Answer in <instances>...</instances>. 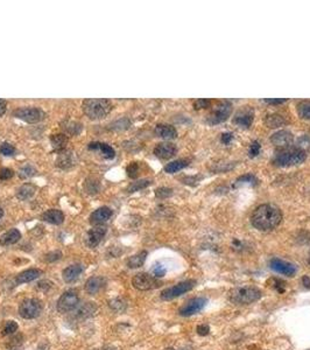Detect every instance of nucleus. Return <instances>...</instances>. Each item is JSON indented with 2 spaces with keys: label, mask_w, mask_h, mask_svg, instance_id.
Masks as SVG:
<instances>
[{
  "label": "nucleus",
  "mask_w": 310,
  "mask_h": 350,
  "mask_svg": "<svg viewBox=\"0 0 310 350\" xmlns=\"http://www.w3.org/2000/svg\"><path fill=\"white\" fill-rule=\"evenodd\" d=\"M13 116L18 119H21V120L30 122V124H35V122H41L46 117V114L40 108L24 106L14 110Z\"/></svg>",
  "instance_id": "5"
},
{
  "label": "nucleus",
  "mask_w": 310,
  "mask_h": 350,
  "mask_svg": "<svg viewBox=\"0 0 310 350\" xmlns=\"http://www.w3.org/2000/svg\"><path fill=\"white\" fill-rule=\"evenodd\" d=\"M132 285L134 288L139 290H150L158 288L162 285V282L154 276H150L148 273H139L134 276L132 279Z\"/></svg>",
  "instance_id": "9"
},
{
  "label": "nucleus",
  "mask_w": 310,
  "mask_h": 350,
  "mask_svg": "<svg viewBox=\"0 0 310 350\" xmlns=\"http://www.w3.org/2000/svg\"><path fill=\"white\" fill-rule=\"evenodd\" d=\"M68 136L64 133H56V134H52L50 136V144L52 146V148L58 150V152H62V150H66V146L68 145Z\"/></svg>",
  "instance_id": "28"
},
{
  "label": "nucleus",
  "mask_w": 310,
  "mask_h": 350,
  "mask_svg": "<svg viewBox=\"0 0 310 350\" xmlns=\"http://www.w3.org/2000/svg\"><path fill=\"white\" fill-rule=\"evenodd\" d=\"M231 112H232V105L230 102L228 100L220 102V103L214 108V110L211 111L209 117H208V122L212 125L223 122L230 117Z\"/></svg>",
  "instance_id": "7"
},
{
  "label": "nucleus",
  "mask_w": 310,
  "mask_h": 350,
  "mask_svg": "<svg viewBox=\"0 0 310 350\" xmlns=\"http://www.w3.org/2000/svg\"><path fill=\"white\" fill-rule=\"evenodd\" d=\"M232 139H234V133H231V132H228V133H223L222 134V142L223 144H230L232 142Z\"/></svg>",
  "instance_id": "51"
},
{
  "label": "nucleus",
  "mask_w": 310,
  "mask_h": 350,
  "mask_svg": "<svg viewBox=\"0 0 310 350\" xmlns=\"http://www.w3.org/2000/svg\"><path fill=\"white\" fill-rule=\"evenodd\" d=\"M77 161H78V159H77L75 152L64 150L58 153V159H56V166L61 168V170H70V168L76 166Z\"/></svg>",
  "instance_id": "12"
},
{
  "label": "nucleus",
  "mask_w": 310,
  "mask_h": 350,
  "mask_svg": "<svg viewBox=\"0 0 310 350\" xmlns=\"http://www.w3.org/2000/svg\"><path fill=\"white\" fill-rule=\"evenodd\" d=\"M298 112L301 118L310 120V102H301L298 105Z\"/></svg>",
  "instance_id": "36"
},
{
  "label": "nucleus",
  "mask_w": 310,
  "mask_h": 350,
  "mask_svg": "<svg viewBox=\"0 0 310 350\" xmlns=\"http://www.w3.org/2000/svg\"><path fill=\"white\" fill-rule=\"evenodd\" d=\"M114 212L108 206H100L90 215V223L94 226H102L111 218Z\"/></svg>",
  "instance_id": "17"
},
{
  "label": "nucleus",
  "mask_w": 310,
  "mask_h": 350,
  "mask_svg": "<svg viewBox=\"0 0 310 350\" xmlns=\"http://www.w3.org/2000/svg\"><path fill=\"white\" fill-rule=\"evenodd\" d=\"M36 189V186H34L33 184H24L16 190V198H19L20 201H26V200L33 198Z\"/></svg>",
  "instance_id": "26"
},
{
  "label": "nucleus",
  "mask_w": 310,
  "mask_h": 350,
  "mask_svg": "<svg viewBox=\"0 0 310 350\" xmlns=\"http://www.w3.org/2000/svg\"><path fill=\"white\" fill-rule=\"evenodd\" d=\"M210 103H211L210 100H197L194 102V108L198 110V108H208L210 105Z\"/></svg>",
  "instance_id": "47"
},
{
  "label": "nucleus",
  "mask_w": 310,
  "mask_h": 350,
  "mask_svg": "<svg viewBox=\"0 0 310 350\" xmlns=\"http://www.w3.org/2000/svg\"><path fill=\"white\" fill-rule=\"evenodd\" d=\"M41 220L47 223L60 226V224L64 222V214L58 209H49V210H46L44 212H42Z\"/></svg>",
  "instance_id": "19"
},
{
  "label": "nucleus",
  "mask_w": 310,
  "mask_h": 350,
  "mask_svg": "<svg viewBox=\"0 0 310 350\" xmlns=\"http://www.w3.org/2000/svg\"><path fill=\"white\" fill-rule=\"evenodd\" d=\"M298 144H300V145H302V147H304V146H310V138H309V136H307V142H306V139H304V138H300V139H298Z\"/></svg>",
  "instance_id": "53"
},
{
  "label": "nucleus",
  "mask_w": 310,
  "mask_h": 350,
  "mask_svg": "<svg viewBox=\"0 0 310 350\" xmlns=\"http://www.w3.org/2000/svg\"><path fill=\"white\" fill-rule=\"evenodd\" d=\"M308 262L310 264V256H309V260H308Z\"/></svg>",
  "instance_id": "58"
},
{
  "label": "nucleus",
  "mask_w": 310,
  "mask_h": 350,
  "mask_svg": "<svg viewBox=\"0 0 310 350\" xmlns=\"http://www.w3.org/2000/svg\"><path fill=\"white\" fill-rule=\"evenodd\" d=\"M126 172H128V175L130 178H136L139 174V162H131L126 168Z\"/></svg>",
  "instance_id": "40"
},
{
  "label": "nucleus",
  "mask_w": 310,
  "mask_h": 350,
  "mask_svg": "<svg viewBox=\"0 0 310 350\" xmlns=\"http://www.w3.org/2000/svg\"><path fill=\"white\" fill-rule=\"evenodd\" d=\"M2 216H4V210H2V206H0V218H2Z\"/></svg>",
  "instance_id": "56"
},
{
  "label": "nucleus",
  "mask_w": 310,
  "mask_h": 350,
  "mask_svg": "<svg viewBox=\"0 0 310 350\" xmlns=\"http://www.w3.org/2000/svg\"><path fill=\"white\" fill-rule=\"evenodd\" d=\"M80 302V296L75 290H66L60 296L58 301V310L60 313H69L75 310Z\"/></svg>",
  "instance_id": "10"
},
{
  "label": "nucleus",
  "mask_w": 310,
  "mask_h": 350,
  "mask_svg": "<svg viewBox=\"0 0 310 350\" xmlns=\"http://www.w3.org/2000/svg\"><path fill=\"white\" fill-rule=\"evenodd\" d=\"M248 153H250V156L251 158H254V156H258V154L260 153V144L258 142H253L251 144V146H250Z\"/></svg>",
  "instance_id": "45"
},
{
  "label": "nucleus",
  "mask_w": 310,
  "mask_h": 350,
  "mask_svg": "<svg viewBox=\"0 0 310 350\" xmlns=\"http://www.w3.org/2000/svg\"><path fill=\"white\" fill-rule=\"evenodd\" d=\"M110 307L117 313H122L126 310V304L122 299H114L110 301Z\"/></svg>",
  "instance_id": "39"
},
{
  "label": "nucleus",
  "mask_w": 310,
  "mask_h": 350,
  "mask_svg": "<svg viewBox=\"0 0 310 350\" xmlns=\"http://www.w3.org/2000/svg\"><path fill=\"white\" fill-rule=\"evenodd\" d=\"M256 181V178L254 175H252V174L242 175V176H240L237 180V182H239V184H242V182H250V184H254Z\"/></svg>",
  "instance_id": "48"
},
{
  "label": "nucleus",
  "mask_w": 310,
  "mask_h": 350,
  "mask_svg": "<svg viewBox=\"0 0 310 350\" xmlns=\"http://www.w3.org/2000/svg\"><path fill=\"white\" fill-rule=\"evenodd\" d=\"M0 153L6 156H14V153H16V147L10 145V142H2V145H0Z\"/></svg>",
  "instance_id": "38"
},
{
  "label": "nucleus",
  "mask_w": 310,
  "mask_h": 350,
  "mask_svg": "<svg viewBox=\"0 0 310 350\" xmlns=\"http://www.w3.org/2000/svg\"><path fill=\"white\" fill-rule=\"evenodd\" d=\"M270 268L276 272L280 273V274L287 276H293L295 273H296V268H295L293 264L279 258H273L272 260H270Z\"/></svg>",
  "instance_id": "15"
},
{
  "label": "nucleus",
  "mask_w": 310,
  "mask_h": 350,
  "mask_svg": "<svg viewBox=\"0 0 310 350\" xmlns=\"http://www.w3.org/2000/svg\"><path fill=\"white\" fill-rule=\"evenodd\" d=\"M188 164H189V161L186 160V159L175 160V161H172V162L166 164L164 170L169 174H172V173H176V172L183 170V168L188 166Z\"/></svg>",
  "instance_id": "32"
},
{
  "label": "nucleus",
  "mask_w": 310,
  "mask_h": 350,
  "mask_svg": "<svg viewBox=\"0 0 310 350\" xmlns=\"http://www.w3.org/2000/svg\"><path fill=\"white\" fill-rule=\"evenodd\" d=\"M152 272L155 278H160V276H164L166 274V268L161 264H156L154 265Z\"/></svg>",
  "instance_id": "44"
},
{
  "label": "nucleus",
  "mask_w": 310,
  "mask_h": 350,
  "mask_svg": "<svg viewBox=\"0 0 310 350\" xmlns=\"http://www.w3.org/2000/svg\"><path fill=\"white\" fill-rule=\"evenodd\" d=\"M286 124H287V120L281 114H268L265 118V125L270 128H276Z\"/></svg>",
  "instance_id": "30"
},
{
  "label": "nucleus",
  "mask_w": 310,
  "mask_h": 350,
  "mask_svg": "<svg viewBox=\"0 0 310 350\" xmlns=\"http://www.w3.org/2000/svg\"><path fill=\"white\" fill-rule=\"evenodd\" d=\"M20 238L21 232L18 229H16V228H13V229H10L8 231H6L5 234H2V237H0V244L4 245V246L16 244L20 240Z\"/></svg>",
  "instance_id": "24"
},
{
  "label": "nucleus",
  "mask_w": 310,
  "mask_h": 350,
  "mask_svg": "<svg viewBox=\"0 0 310 350\" xmlns=\"http://www.w3.org/2000/svg\"><path fill=\"white\" fill-rule=\"evenodd\" d=\"M150 184H152V180H150V178H142V180L132 182V184L128 187V192H134L142 190V189L148 187Z\"/></svg>",
  "instance_id": "34"
},
{
  "label": "nucleus",
  "mask_w": 310,
  "mask_h": 350,
  "mask_svg": "<svg viewBox=\"0 0 310 350\" xmlns=\"http://www.w3.org/2000/svg\"><path fill=\"white\" fill-rule=\"evenodd\" d=\"M42 310H44V304H42L41 300L32 298V299L24 300L20 304L19 314L21 318L30 320V318H38L42 313Z\"/></svg>",
  "instance_id": "6"
},
{
  "label": "nucleus",
  "mask_w": 310,
  "mask_h": 350,
  "mask_svg": "<svg viewBox=\"0 0 310 350\" xmlns=\"http://www.w3.org/2000/svg\"><path fill=\"white\" fill-rule=\"evenodd\" d=\"M52 286V282H49V280H42V282L38 284V288L44 290H48Z\"/></svg>",
  "instance_id": "49"
},
{
  "label": "nucleus",
  "mask_w": 310,
  "mask_h": 350,
  "mask_svg": "<svg viewBox=\"0 0 310 350\" xmlns=\"http://www.w3.org/2000/svg\"><path fill=\"white\" fill-rule=\"evenodd\" d=\"M166 350H175V349H172V348H168V349H166Z\"/></svg>",
  "instance_id": "57"
},
{
  "label": "nucleus",
  "mask_w": 310,
  "mask_h": 350,
  "mask_svg": "<svg viewBox=\"0 0 310 350\" xmlns=\"http://www.w3.org/2000/svg\"><path fill=\"white\" fill-rule=\"evenodd\" d=\"M104 285V279L100 278V276H91L86 280V290L91 296L94 294H97L100 292L102 287Z\"/></svg>",
  "instance_id": "27"
},
{
  "label": "nucleus",
  "mask_w": 310,
  "mask_h": 350,
  "mask_svg": "<svg viewBox=\"0 0 310 350\" xmlns=\"http://www.w3.org/2000/svg\"><path fill=\"white\" fill-rule=\"evenodd\" d=\"M42 274V271L38 268H28L26 271H22L19 274L16 276V282L18 285H21V284H26V282H33V280L38 279V276Z\"/></svg>",
  "instance_id": "22"
},
{
  "label": "nucleus",
  "mask_w": 310,
  "mask_h": 350,
  "mask_svg": "<svg viewBox=\"0 0 310 350\" xmlns=\"http://www.w3.org/2000/svg\"><path fill=\"white\" fill-rule=\"evenodd\" d=\"M62 254L60 251H54V252H49L48 254H46V260L47 262H56L58 259H61Z\"/></svg>",
  "instance_id": "46"
},
{
  "label": "nucleus",
  "mask_w": 310,
  "mask_h": 350,
  "mask_svg": "<svg viewBox=\"0 0 310 350\" xmlns=\"http://www.w3.org/2000/svg\"><path fill=\"white\" fill-rule=\"evenodd\" d=\"M178 152V147H176L172 142H160L155 146L154 154L158 159L162 160H168L172 158Z\"/></svg>",
  "instance_id": "16"
},
{
  "label": "nucleus",
  "mask_w": 310,
  "mask_h": 350,
  "mask_svg": "<svg viewBox=\"0 0 310 350\" xmlns=\"http://www.w3.org/2000/svg\"><path fill=\"white\" fill-rule=\"evenodd\" d=\"M293 139H294L293 133L287 131V130H281V131L276 132L272 136H270V142L276 146L290 145V144L293 142Z\"/></svg>",
  "instance_id": "20"
},
{
  "label": "nucleus",
  "mask_w": 310,
  "mask_h": 350,
  "mask_svg": "<svg viewBox=\"0 0 310 350\" xmlns=\"http://www.w3.org/2000/svg\"><path fill=\"white\" fill-rule=\"evenodd\" d=\"M146 258H147L146 251L139 252V254H136L134 256H132V257H130V259L128 260V266L130 268H140V266L144 265V262H146Z\"/></svg>",
  "instance_id": "31"
},
{
  "label": "nucleus",
  "mask_w": 310,
  "mask_h": 350,
  "mask_svg": "<svg viewBox=\"0 0 310 350\" xmlns=\"http://www.w3.org/2000/svg\"><path fill=\"white\" fill-rule=\"evenodd\" d=\"M306 158H307V154H306L304 148H301V147H293V148H287L276 153L273 162L280 167L296 166V164L304 162Z\"/></svg>",
  "instance_id": "3"
},
{
  "label": "nucleus",
  "mask_w": 310,
  "mask_h": 350,
  "mask_svg": "<svg viewBox=\"0 0 310 350\" xmlns=\"http://www.w3.org/2000/svg\"><path fill=\"white\" fill-rule=\"evenodd\" d=\"M83 270H84V266L82 264H74L68 266V268L63 270L62 272L63 280H64L66 282H74V280H76L80 276V273L83 272Z\"/></svg>",
  "instance_id": "21"
},
{
  "label": "nucleus",
  "mask_w": 310,
  "mask_h": 350,
  "mask_svg": "<svg viewBox=\"0 0 310 350\" xmlns=\"http://www.w3.org/2000/svg\"><path fill=\"white\" fill-rule=\"evenodd\" d=\"M265 102L270 104H282L284 102H287V100H265Z\"/></svg>",
  "instance_id": "54"
},
{
  "label": "nucleus",
  "mask_w": 310,
  "mask_h": 350,
  "mask_svg": "<svg viewBox=\"0 0 310 350\" xmlns=\"http://www.w3.org/2000/svg\"><path fill=\"white\" fill-rule=\"evenodd\" d=\"M97 306L94 302H86L84 304L83 306H80L78 310L75 312V318H80V320H84V318H88L96 313Z\"/></svg>",
  "instance_id": "25"
},
{
  "label": "nucleus",
  "mask_w": 310,
  "mask_h": 350,
  "mask_svg": "<svg viewBox=\"0 0 310 350\" xmlns=\"http://www.w3.org/2000/svg\"><path fill=\"white\" fill-rule=\"evenodd\" d=\"M155 134L164 139H175L178 136V131L174 126L168 124H158L154 130Z\"/></svg>",
  "instance_id": "23"
},
{
  "label": "nucleus",
  "mask_w": 310,
  "mask_h": 350,
  "mask_svg": "<svg viewBox=\"0 0 310 350\" xmlns=\"http://www.w3.org/2000/svg\"><path fill=\"white\" fill-rule=\"evenodd\" d=\"M270 282H272V287L273 288H276L279 293H284V282L282 280L278 279V278H272L270 279Z\"/></svg>",
  "instance_id": "42"
},
{
  "label": "nucleus",
  "mask_w": 310,
  "mask_h": 350,
  "mask_svg": "<svg viewBox=\"0 0 310 350\" xmlns=\"http://www.w3.org/2000/svg\"><path fill=\"white\" fill-rule=\"evenodd\" d=\"M172 194V190L170 188H166V187H162V188H158L155 190V195H156V198H168V196H170Z\"/></svg>",
  "instance_id": "41"
},
{
  "label": "nucleus",
  "mask_w": 310,
  "mask_h": 350,
  "mask_svg": "<svg viewBox=\"0 0 310 350\" xmlns=\"http://www.w3.org/2000/svg\"><path fill=\"white\" fill-rule=\"evenodd\" d=\"M82 110L88 118L92 120H100L110 114L112 103L105 98H88L83 100Z\"/></svg>",
  "instance_id": "2"
},
{
  "label": "nucleus",
  "mask_w": 310,
  "mask_h": 350,
  "mask_svg": "<svg viewBox=\"0 0 310 350\" xmlns=\"http://www.w3.org/2000/svg\"><path fill=\"white\" fill-rule=\"evenodd\" d=\"M84 189H86V192L90 195L97 194L100 189V182L98 181L96 178H88L86 182H84Z\"/></svg>",
  "instance_id": "33"
},
{
  "label": "nucleus",
  "mask_w": 310,
  "mask_h": 350,
  "mask_svg": "<svg viewBox=\"0 0 310 350\" xmlns=\"http://www.w3.org/2000/svg\"><path fill=\"white\" fill-rule=\"evenodd\" d=\"M105 234H106V228L104 226H94L86 232V243L89 248H96L105 237Z\"/></svg>",
  "instance_id": "13"
},
{
  "label": "nucleus",
  "mask_w": 310,
  "mask_h": 350,
  "mask_svg": "<svg viewBox=\"0 0 310 350\" xmlns=\"http://www.w3.org/2000/svg\"><path fill=\"white\" fill-rule=\"evenodd\" d=\"M61 126L66 134L70 136H78L83 130V125L78 122H72V120H66L61 122Z\"/></svg>",
  "instance_id": "29"
},
{
  "label": "nucleus",
  "mask_w": 310,
  "mask_h": 350,
  "mask_svg": "<svg viewBox=\"0 0 310 350\" xmlns=\"http://www.w3.org/2000/svg\"><path fill=\"white\" fill-rule=\"evenodd\" d=\"M35 173H36V170L30 164H26L24 166L20 167V170H18V175H19L20 178H22V180L34 176Z\"/></svg>",
  "instance_id": "35"
},
{
  "label": "nucleus",
  "mask_w": 310,
  "mask_h": 350,
  "mask_svg": "<svg viewBox=\"0 0 310 350\" xmlns=\"http://www.w3.org/2000/svg\"><path fill=\"white\" fill-rule=\"evenodd\" d=\"M282 220L280 209L273 204H262L252 214V226L260 231L273 230Z\"/></svg>",
  "instance_id": "1"
},
{
  "label": "nucleus",
  "mask_w": 310,
  "mask_h": 350,
  "mask_svg": "<svg viewBox=\"0 0 310 350\" xmlns=\"http://www.w3.org/2000/svg\"><path fill=\"white\" fill-rule=\"evenodd\" d=\"M262 298V292L254 286L236 287L228 293V299L237 304H248L256 302Z\"/></svg>",
  "instance_id": "4"
},
{
  "label": "nucleus",
  "mask_w": 310,
  "mask_h": 350,
  "mask_svg": "<svg viewBox=\"0 0 310 350\" xmlns=\"http://www.w3.org/2000/svg\"><path fill=\"white\" fill-rule=\"evenodd\" d=\"M253 117H254V112H253L252 108L250 106H244L237 112L234 122L236 125L240 126V128H248L252 125Z\"/></svg>",
  "instance_id": "14"
},
{
  "label": "nucleus",
  "mask_w": 310,
  "mask_h": 350,
  "mask_svg": "<svg viewBox=\"0 0 310 350\" xmlns=\"http://www.w3.org/2000/svg\"><path fill=\"white\" fill-rule=\"evenodd\" d=\"M206 302L208 300L206 298H194V299L186 301V302L180 308L178 313L180 315H182V316H190V315H194L202 310L203 308L206 307Z\"/></svg>",
  "instance_id": "11"
},
{
  "label": "nucleus",
  "mask_w": 310,
  "mask_h": 350,
  "mask_svg": "<svg viewBox=\"0 0 310 350\" xmlns=\"http://www.w3.org/2000/svg\"><path fill=\"white\" fill-rule=\"evenodd\" d=\"M302 282H304V285L307 287V288H310V278L308 276H304V279H302Z\"/></svg>",
  "instance_id": "55"
},
{
  "label": "nucleus",
  "mask_w": 310,
  "mask_h": 350,
  "mask_svg": "<svg viewBox=\"0 0 310 350\" xmlns=\"http://www.w3.org/2000/svg\"><path fill=\"white\" fill-rule=\"evenodd\" d=\"M7 110V102L4 100H0V117H2L5 114V112Z\"/></svg>",
  "instance_id": "52"
},
{
  "label": "nucleus",
  "mask_w": 310,
  "mask_h": 350,
  "mask_svg": "<svg viewBox=\"0 0 310 350\" xmlns=\"http://www.w3.org/2000/svg\"><path fill=\"white\" fill-rule=\"evenodd\" d=\"M18 330V324L16 321H6L2 328V334L4 336L10 335Z\"/></svg>",
  "instance_id": "37"
},
{
  "label": "nucleus",
  "mask_w": 310,
  "mask_h": 350,
  "mask_svg": "<svg viewBox=\"0 0 310 350\" xmlns=\"http://www.w3.org/2000/svg\"><path fill=\"white\" fill-rule=\"evenodd\" d=\"M88 148L90 150H94V152H100L104 159L110 160L116 156V150L105 142H90Z\"/></svg>",
  "instance_id": "18"
},
{
  "label": "nucleus",
  "mask_w": 310,
  "mask_h": 350,
  "mask_svg": "<svg viewBox=\"0 0 310 350\" xmlns=\"http://www.w3.org/2000/svg\"><path fill=\"white\" fill-rule=\"evenodd\" d=\"M14 175L13 170H10V168L4 167L0 168V180H8Z\"/></svg>",
  "instance_id": "43"
},
{
  "label": "nucleus",
  "mask_w": 310,
  "mask_h": 350,
  "mask_svg": "<svg viewBox=\"0 0 310 350\" xmlns=\"http://www.w3.org/2000/svg\"><path fill=\"white\" fill-rule=\"evenodd\" d=\"M209 332H210V328H209V326L208 324H200L197 327V332H198L200 335H202V336H206L209 334Z\"/></svg>",
  "instance_id": "50"
},
{
  "label": "nucleus",
  "mask_w": 310,
  "mask_h": 350,
  "mask_svg": "<svg viewBox=\"0 0 310 350\" xmlns=\"http://www.w3.org/2000/svg\"><path fill=\"white\" fill-rule=\"evenodd\" d=\"M196 285L195 280H186V282H178L176 285L169 287V288H166L164 290L161 292V299L162 300H172L175 299L182 294H184L189 290H192Z\"/></svg>",
  "instance_id": "8"
}]
</instances>
